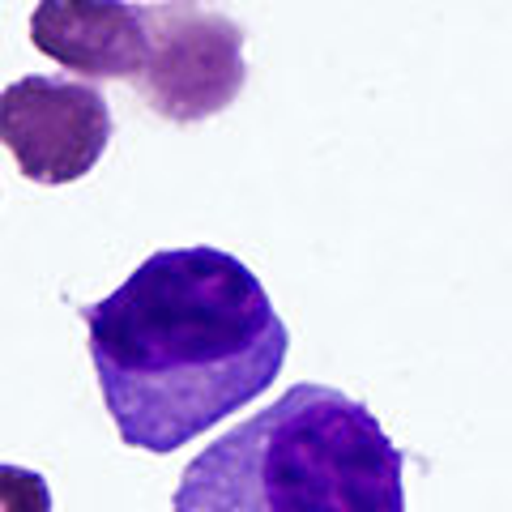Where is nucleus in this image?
I'll return each mask as SVG.
<instances>
[{"mask_svg":"<svg viewBox=\"0 0 512 512\" xmlns=\"http://www.w3.org/2000/svg\"><path fill=\"white\" fill-rule=\"evenodd\" d=\"M82 320L120 440L158 457L252 406L291 350L256 274L210 244L154 252Z\"/></svg>","mask_w":512,"mask_h":512,"instance_id":"obj_1","label":"nucleus"},{"mask_svg":"<svg viewBox=\"0 0 512 512\" xmlns=\"http://www.w3.org/2000/svg\"><path fill=\"white\" fill-rule=\"evenodd\" d=\"M402 466L363 402L291 384L188 461L171 512H406Z\"/></svg>","mask_w":512,"mask_h":512,"instance_id":"obj_2","label":"nucleus"},{"mask_svg":"<svg viewBox=\"0 0 512 512\" xmlns=\"http://www.w3.org/2000/svg\"><path fill=\"white\" fill-rule=\"evenodd\" d=\"M150 56L133 77L150 111L171 124H197L227 111L248 82L244 26L197 0L146 5Z\"/></svg>","mask_w":512,"mask_h":512,"instance_id":"obj_3","label":"nucleus"},{"mask_svg":"<svg viewBox=\"0 0 512 512\" xmlns=\"http://www.w3.org/2000/svg\"><path fill=\"white\" fill-rule=\"evenodd\" d=\"M111 107L90 82L30 73L0 90V146L30 184H73L103 158Z\"/></svg>","mask_w":512,"mask_h":512,"instance_id":"obj_4","label":"nucleus"},{"mask_svg":"<svg viewBox=\"0 0 512 512\" xmlns=\"http://www.w3.org/2000/svg\"><path fill=\"white\" fill-rule=\"evenodd\" d=\"M30 43L86 82H111L146 69V9L128 0H39L30 13Z\"/></svg>","mask_w":512,"mask_h":512,"instance_id":"obj_5","label":"nucleus"},{"mask_svg":"<svg viewBox=\"0 0 512 512\" xmlns=\"http://www.w3.org/2000/svg\"><path fill=\"white\" fill-rule=\"evenodd\" d=\"M0 512H52L47 478L26 466H0Z\"/></svg>","mask_w":512,"mask_h":512,"instance_id":"obj_6","label":"nucleus"}]
</instances>
